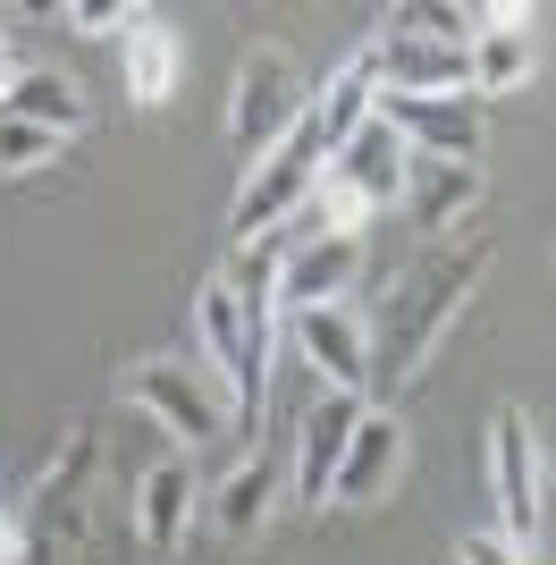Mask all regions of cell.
Here are the masks:
<instances>
[{
	"label": "cell",
	"instance_id": "11",
	"mask_svg": "<svg viewBox=\"0 0 556 565\" xmlns=\"http://www.w3.org/2000/svg\"><path fill=\"white\" fill-rule=\"evenodd\" d=\"M354 423H363V397L321 388V405H312V414H303V430H296V465H287L296 507H329V481H338V456H346Z\"/></svg>",
	"mask_w": 556,
	"mask_h": 565
},
{
	"label": "cell",
	"instance_id": "2",
	"mask_svg": "<svg viewBox=\"0 0 556 565\" xmlns=\"http://www.w3.org/2000/svg\"><path fill=\"white\" fill-rule=\"evenodd\" d=\"M93 481H101V439L76 423L68 439H60V456L43 465V481H34V498H25V515H18V565H60V557L85 548Z\"/></svg>",
	"mask_w": 556,
	"mask_h": 565
},
{
	"label": "cell",
	"instance_id": "21",
	"mask_svg": "<svg viewBox=\"0 0 556 565\" xmlns=\"http://www.w3.org/2000/svg\"><path fill=\"white\" fill-rule=\"evenodd\" d=\"M303 212H312V236H363L371 203L338 178V169H321V178H312V194H303Z\"/></svg>",
	"mask_w": 556,
	"mask_h": 565
},
{
	"label": "cell",
	"instance_id": "20",
	"mask_svg": "<svg viewBox=\"0 0 556 565\" xmlns=\"http://www.w3.org/2000/svg\"><path fill=\"white\" fill-rule=\"evenodd\" d=\"M532 68H539L532 34H472L463 43V94L472 102H498L514 85H532Z\"/></svg>",
	"mask_w": 556,
	"mask_h": 565
},
{
	"label": "cell",
	"instance_id": "4",
	"mask_svg": "<svg viewBox=\"0 0 556 565\" xmlns=\"http://www.w3.org/2000/svg\"><path fill=\"white\" fill-rule=\"evenodd\" d=\"M194 338H203V372L228 388V423H261V405H270V354H254V330H245V305L228 296V279H211L194 296Z\"/></svg>",
	"mask_w": 556,
	"mask_h": 565
},
{
	"label": "cell",
	"instance_id": "7",
	"mask_svg": "<svg viewBox=\"0 0 556 565\" xmlns=\"http://www.w3.org/2000/svg\"><path fill=\"white\" fill-rule=\"evenodd\" d=\"M489 490H498V541L532 557V541H539V430L523 405H498V423H489Z\"/></svg>",
	"mask_w": 556,
	"mask_h": 565
},
{
	"label": "cell",
	"instance_id": "9",
	"mask_svg": "<svg viewBox=\"0 0 556 565\" xmlns=\"http://www.w3.org/2000/svg\"><path fill=\"white\" fill-rule=\"evenodd\" d=\"M354 279H363V236H296L287 262H278L270 305L278 312H321V305H346Z\"/></svg>",
	"mask_w": 556,
	"mask_h": 565
},
{
	"label": "cell",
	"instance_id": "18",
	"mask_svg": "<svg viewBox=\"0 0 556 565\" xmlns=\"http://www.w3.org/2000/svg\"><path fill=\"white\" fill-rule=\"evenodd\" d=\"M278 490H287V465L278 456H245V465L211 490V515H220V532L228 541H254L261 523H270V507H278Z\"/></svg>",
	"mask_w": 556,
	"mask_h": 565
},
{
	"label": "cell",
	"instance_id": "15",
	"mask_svg": "<svg viewBox=\"0 0 556 565\" xmlns=\"http://www.w3.org/2000/svg\"><path fill=\"white\" fill-rule=\"evenodd\" d=\"M0 118H25V127H43V136L68 143V136H85V127H93V102H85V85L60 76V68H18Z\"/></svg>",
	"mask_w": 556,
	"mask_h": 565
},
{
	"label": "cell",
	"instance_id": "26",
	"mask_svg": "<svg viewBox=\"0 0 556 565\" xmlns=\"http://www.w3.org/2000/svg\"><path fill=\"white\" fill-rule=\"evenodd\" d=\"M9 85H18V60H9V51H0V102H9Z\"/></svg>",
	"mask_w": 556,
	"mask_h": 565
},
{
	"label": "cell",
	"instance_id": "17",
	"mask_svg": "<svg viewBox=\"0 0 556 565\" xmlns=\"http://www.w3.org/2000/svg\"><path fill=\"white\" fill-rule=\"evenodd\" d=\"M118 68H127V102H136V110H161V102L178 94V68H185V51H178V34H169L161 18H127Z\"/></svg>",
	"mask_w": 556,
	"mask_h": 565
},
{
	"label": "cell",
	"instance_id": "10",
	"mask_svg": "<svg viewBox=\"0 0 556 565\" xmlns=\"http://www.w3.org/2000/svg\"><path fill=\"white\" fill-rule=\"evenodd\" d=\"M296 321V347L303 363L329 380V388H346V397H363L371 388V321L354 305H321V312H287Z\"/></svg>",
	"mask_w": 556,
	"mask_h": 565
},
{
	"label": "cell",
	"instance_id": "22",
	"mask_svg": "<svg viewBox=\"0 0 556 565\" xmlns=\"http://www.w3.org/2000/svg\"><path fill=\"white\" fill-rule=\"evenodd\" d=\"M51 152H60V136L25 127V118H0V178H25V169H43Z\"/></svg>",
	"mask_w": 556,
	"mask_h": 565
},
{
	"label": "cell",
	"instance_id": "24",
	"mask_svg": "<svg viewBox=\"0 0 556 565\" xmlns=\"http://www.w3.org/2000/svg\"><path fill=\"white\" fill-rule=\"evenodd\" d=\"M68 25H76V34H110V25H127V9H110V0H76Z\"/></svg>",
	"mask_w": 556,
	"mask_h": 565
},
{
	"label": "cell",
	"instance_id": "5",
	"mask_svg": "<svg viewBox=\"0 0 556 565\" xmlns=\"http://www.w3.org/2000/svg\"><path fill=\"white\" fill-rule=\"evenodd\" d=\"M118 397L143 405V414H152L169 439H194V448L228 430V388H220L211 372H194L185 354H152V363H127Z\"/></svg>",
	"mask_w": 556,
	"mask_h": 565
},
{
	"label": "cell",
	"instance_id": "23",
	"mask_svg": "<svg viewBox=\"0 0 556 565\" xmlns=\"http://www.w3.org/2000/svg\"><path fill=\"white\" fill-rule=\"evenodd\" d=\"M456 565H532V557H523V548H506L498 532H463V541H456Z\"/></svg>",
	"mask_w": 556,
	"mask_h": 565
},
{
	"label": "cell",
	"instance_id": "8",
	"mask_svg": "<svg viewBox=\"0 0 556 565\" xmlns=\"http://www.w3.org/2000/svg\"><path fill=\"white\" fill-rule=\"evenodd\" d=\"M296 118H303V76H296V60H287L278 43L245 51V68H236V102H228L236 143H245V152H270Z\"/></svg>",
	"mask_w": 556,
	"mask_h": 565
},
{
	"label": "cell",
	"instance_id": "19",
	"mask_svg": "<svg viewBox=\"0 0 556 565\" xmlns=\"http://www.w3.org/2000/svg\"><path fill=\"white\" fill-rule=\"evenodd\" d=\"M371 94H379V85H371V51L354 43L346 60L329 68V85H321L312 102H303V110H312V127H321V143H329V152H338V143H346L354 127L371 118Z\"/></svg>",
	"mask_w": 556,
	"mask_h": 565
},
{
	"label": "cell",
	"instance_id": "6",
	"mask_svg": "<svg viewBox=\"0 0 556 565\" xmlns=\"http://www.w3.org/2000/svg\"><path fill=\"white\" fill-rule=\"evenodd\" d=\"M371 118L405 152H430V161H481L489 143V118L472 94H371Z\"/></svg>",
	"mask_w": 556,
	"mask_h": 565
},
{
	"label": "cell",
	"instance_id": "12",
	"mask_svg": "<svg viewBox=\"0 0 556 565\" xmlns=\"http://www.w3.org/2000/svg\"><path fill=\"white\" fill-rule=\"evenodd\" d=\"M481 212V161H430V152H405V220L421 236H447Z\"/></svg>",
	"mask_w": 556,
	"mask_h": 565
},
{
	"label": "cell",
	"instance_id": "16",
	"mask_svg": "<svg viewBox=\"0 0 556 565\" xmlns=\"http://www.w3.org/2000/svg\"><path fill=\"white\" fill-rule=\"evenodd\" d=\"M329 169H338V178H346V186L363 194L371 212H388L396 194H405V143H396L388 127H379V118H363V127H354V136L338 143V152H329Z\"/></svg>",
	"mask_w": 556,
	"mask_h": 565
},
{
	"label": "cell",
	"instance_id": "13",
	"mask_svg": "<svg viewBox=\"0 0 556 565\" xmlns=\"http://www.w3.org/2000/svg\"><path fill=\"white\" fill-rule=\"evenodd\" d=\"M396 472H405V430H396V414L363 405V423H354L346 456H338V481H329V507H371Z\"/></svg>",
	"mask_w": 556,
	"mask_h": 565
},
{
	"label": "cell",
	"instance_id": "3",
	"mask_svg": "<svg viewBox=\"0 0 556 565\" xmlns=\"http://www.w3.org/2000/svg\"><path fill=\"white\" fill-rule=\"evenodd\" d=\"M329 169V143L321 127H312V110L287 127V136L261 152V169H245V186H236V212H228V236L236 245H254V236H278L287 220L303 212V194H312V178Z\"/></svg>",
	"mask_w": 556,
	"mask_h": 565
},
{
	"label": "cell",
	"instance_id": "14",
	"mask_svg": "<svg viewBox=\"0 0 556 565\" xmlns=\"http://www.w3.org/2000/svg\"><path fill=\"white\" fill-rule=\"evenodd\" d=\"M194 465L185 456H161V465L136 481V541L152 548V557H178L185 532H194Z\"/></svg>",
	"mask_w": 556,
	"mask_h": 565
},
{
	"label": "cell",
	"instance_id": "25",
	"mask_svg": "<svg viewBox=\"0 0 556 565\" xmlns=\"http://www.w3.org/2000/svg\"><path fill=\"white\" fill-rule=\"evenodd\" d=\"M0 565H18V523L0 515Z\"/></svg>",
	"mask_w": 556,
	"mask_h": 565
},
{
	"label": "cell",
	"instance_id": "27",
	"mask_svg": "<svg viewBox=\"0 0 556 565\" xmlns=\"http://www.w3.org/2000/svg\"><path fill=\"white\" fill-rule=\"evenodd\" d=\"M0 43H9V34H0Z\"/></svg>",
	"mask_w": 556,
	"mask_h": 565
},
{
	"label": "cell",
	"instance_id": "1",
	"mask_svg": "<svg viewBox=\"0 0 556 565\" xmlns=\"http://www.w3.org/2000/svg\"><path fill=\"white\" fill-rule=\"evenodd\" d=\"M489 245L472 236V245H447V254H430L421 270H405L388 296V312H379V330H371V380H421L430 372V354L447 347V330L463 321V305L481 296L489 279Z\"/></svg>",
	"mask_w": 556,
	"mask_h": 565
}]
</instances>
